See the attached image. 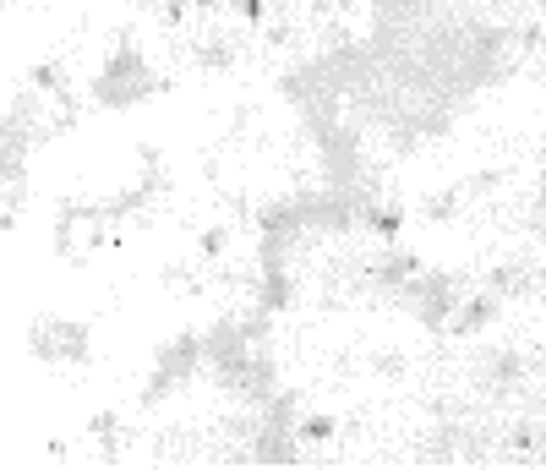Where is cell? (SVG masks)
<instances>
[{
  "label": "cell",
  "mask_w": 546,
  "mask_h": 470,
  "mask_svg": "<svg viewBox=\"0 0 546 470\" xmlns=\"http://www.w3.org/2000/svg\"><path fill=\"white\" fill-rule=\"evenodd\" d=\"M498 318H503V301H498V296H470V301H465V307H459L454 318H448V329H454L459 339H470V334L492 329Z\"/></svg>",
  "instance_id": "6da1fadb"
},
{
  "label": "cell",
  "mask_w": 546,
  "mask_h": 470,
  "mask_svg": "<svg viewBox=\"0 0 546 470\" xmlns=\"http://www.w3.org/2000/svg\"><path fill=\"white\" fill-rule=\"evenodd\" d=\"M224 252H230V230H224V225H213V230L197 235V257H202V263H224Z\"/></svg>",
  "instance_id": "7a4b0ae2"
},
{
  "label": "cell",
  "mask_w": 546,
  "mask_h": 470,
  "mask_svg": "<svg viewBox=\"0 0 546 470\" xmlns=\"http://www.w3.org/2000/svg\"><path fill=\"white\" fill-rule=\"evenodd\" d=\"M334 433H339V422H334V416H306V422L295 427V438H301V444H334Z\"/></svg>",
  "instance_id": "3957f363"
},
{
  "label": "cell",
  "mask_w": 546,
  "mask_h": 470,
  "mask_svg": "<svg viewBox=\"0 0 546 470\" xmlns=\"http://www.w3.org/2000/svg\"><path fill=\"white\" fill-rule=\"evenodd\" d=\"M366 219H372L377 235H399V230H405V208H394V203H388V208H372Z\"/></svg>",
  "instance_id": "277c9868"
}]
</instances>
